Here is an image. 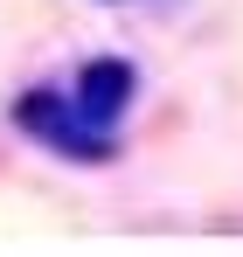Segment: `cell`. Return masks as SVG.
<instances>
[{
    "mask_svg": "<svg viewBox=\"0 0 243 257\" xmlns=\"http://www.w3.org/2000/svg\"><path fill=\"white\" fill-rule=\"evenodd\" d=\"M14 118H21V132H35L42 146H56V153H70V160H111V132L90 125L77 111V97L63 104L56 90H28V97L14 104Z\"/></svg>",
    "mask_w": 243,
    "mask_h": 257,
    "instance_id": "6da1fadb",
    "label": "cell"
},
{
    "mask_svg": "<svg viewBox=\"0 0 243 257\" xmlns=\"http://www.w3.org/2000/svg\"><path fill=\"white\" fill-rule=\"evenodd\" d=\"M132 90H139V70H132L125 56H97V63L77 70V90H70V97H77V111L97 132H111L125 111H132Z\"/></svg>",
    "mask_w": 243,
    "mask_h": 257,
    "instance_id": "7a4b0ae2",
    "label": "cell"
}]
</instances>
